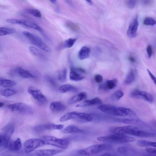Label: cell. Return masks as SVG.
<instances>
[{"label": "cell", "mask_w": 156, "mask_h": 156, "mask_svg": "<svg viewBox=\"0 0 156 156\" xmlns=\"http://www.w3.org/2000/svg\"><path fill=\"white\" fill-rule=\"evenodd\" d=\"M97 140L99 141L116 144H126L134 142L135 139L132 137L125 135L117 134L102 136L98 137Z\"/></svg>", "instance_id": "obj_1"}, {"label": "cell", "mask_w": 156, "mask_h": 156, "mask_svg": "<svg viewBox=\"0 0 156 156\" xmlns=\"http://www.w3.org/2000/svg\"><path fill=\"white\" fill-rule=\"evenodd\" d=\"M111 146L108 144H97L90 146L78 151V154L81 155L90 156L99 153L110 148Z\"/></svg>", "instance_id": "obj_2"}, {"label": "cell", "mask_w": 156, "mask_h": 156, "mask_svg": "<svg viewBox=\"0 0 156 156\" xmlns=\"http://www.w3.org/2000/svg\"><path fill=\"white\" fill-rule=\"evenodd\" d=\"M41 139L43 141L44 145H51L63 149L67 148L69 144V141L67 140L57 138L50 136H43Z\"/></svg>", "instance_id": "obj_3"}, {"label": "cell", "mask_w": 156, "mask_h": 156, "mask_svg": "<svg viewBox=\"0 0 156 156\" xmlns=\"http://www.w3.org/2000/svg\"><path fill=\"white\" fill-rule=\"evenodd\" d=\"M23 33L34 45L45 52L49 53L51 52V48L38 37L26 31H23Z\"/></svg>", "instance_id": "obj_4"}, {"label": "cell", "mask_w": 156, "mask_h": 156, "mask_svg": "<svg viewBox=\"0 0 156 156\" xmlns=\"http://www.w3.org/2000/svg\"><path fill=\"white\" fill-rule=\"evenodd\" d=\"M111 115L123 117L134 118L136 117V113L130 108L114 105L112 108Z\"/></svg>", "instance_id": "obj_5"}, {"label": "cell", "mask_w": 156, "mask_h": 156, "mask_svg": "<svg viewBox=\"0 0 156 156\" xmlns=\"http://www.w3.org/2000/svg\"><path fill=\"white\" fill-rule=\"evenodd\" d=\"M8 107L13 112H17L27 115H32L33 113V111L30 107L21 102L9 105Z\"/></svg>", "instance_id": "obj_6"}, {"label": "cell", "mask_w": 156, "mask_h": 156, "mask_svg": "<svg viewBox=\"0 0 156 156\" xmlns=\"http://www.w3.org/2000/svg\"><path fill=\"white\" fill-rule=\"evenodd\" d=\"M43 141L41 139L32 138L27 140L24 143L25 150L28 153L44 145Z\"/></svg>", "instance_id": "obj_7"}, {"label": "cell", "mask_w": 156, "mask_h": 156, "mask_svg": "<svg viewBox=\"0 0 156 156\" xmlns=\"http://www.w3.org/2000/svg\"><path fill=\"white\" fill-rule=\"evenodd\" d=\"M8 23L14 24H19L23 25L27 27L38 31L43 34V30L36 23L27 20L16 19H6Z\"/></svg>", "instance_id": "obj_8"}, {"label": "cell", "mask_w": 156, "mask_h": 156, "mask_svg": "<svg viewBox=\"0 0 156 156\" xmlns=\"http://www.w3.org/2000/svg\"><path fill=\"white\" fill-rule=\"evenodd\" d=\"M130 96L131 98L142 99L150 103H152L153 101V98L151 94L146 91L138 89L132 91Z\"/></svg>", "instance_id": "obj_9"}, {"label": "cell", "mask_w": 156, "mask_h": 156, "mask_svg": "<svg viewBox=\"0 0 156 156\" xmlns=\"http://www.w3.org/2000/svg\"><path fill=\"white\" fill-rule=\"evenodd\" d=\"M64 127L62 124H55L52 123H46L36 125L34 127L35 131L37 132L51 129L62 130Z\"/></svg>", "instance_id": "obj_10"}, {"label": "cell", "mask_w": 156, "mask_h": 156, "mask_svg": "<svg viewBox=\"0 0 156 156\" xmlns=\"http://www.w3.org/2000/svg\"><path fill=\"white\" fill-rule=\"evenodd\" d=\"M28 92L32 97L40 103H44L47 101V98L41 90L33 87H29Z\"/></svg>", "instance_id": "obj_11"}, {"label": "cell", "mask_w": 156, "mask_h": 156, "mask_svg": "<svg viewBox=\"0 0 156 156\" xmlns=\"http://www.w3.org/2000/svg\"><path fill=\"white\" fill-rule=\"evenodd\" d=\"M139 129L136 127L132 126H126L121 127H112L109 129V131L115 134L124 135L131 130Z\"/></svg>", "instance_id": "obj_12"}, {"label": "cell", "mask_w": 156, "mask_h": 156, "mask_svg": "<svg viewBox=\"0 0 156 156\" xmlns=\"http://www.w3.org/2000/svg\"><path fill=\"white\" fill-rule=\"evenodd\" d=\"M12 134V133L4 130L2 132L0 133V151L7 147Z\"/></svg>", "instance_id": "obj_13"}, {"label": "cell", "mask_w": 156, "mask_h": 156, "mask_svg": "<svg viewBox=\"0 0 156 156\" xmlns=\"http://www.w3.org/2000/svg\"><path fill=\"white\" fill-rule=\"evenodd\" d=\"M138 26V17L137 15L133 19L129 25L127 32V35L129 37L133 38L136 36Z\"/></svg>", "instance_id": "obj_14"}, {"label": "cell", "mask_w": 156, "mask_h": 156, "mask_svg": "<svg viewBox=\"0 0 156 156\" xmlns=\"http://www.w3.org/2000/svg\"><path fill=\"white\" fill-rule=\"evenodd\" d=\"M73 119H76L81 121L85 122H90L93 119L92 115L84 113L73 112Z\"/></svg>", "instance_id": "obj_15"}, {"label": "cell", "mask_w": 156, "mask_h": 156, "mask_svg": "<svg viewBox=\"0 0 156 156\" xmlns=\"http://www.w3.org/2000/svg\"><path fill=\"white\" fill-rule=\"evenodd\" d=\"M102 103L101 100L98 97H96L90 100H87L77 105L76 107H83L99 105Z\"/></svg>", "instance_id": "obj_16"}, {"label": "cell", "mask_w": 156, "mask_h": 156, "mask_svg": "<svg viewBox=\"0 0 156 156\" xmlns=\"http://www.w3.org/2000/svg\"><path fill=\"white\" fill-rule=\"evenodd\" d=\"M127 134L143 138H151L155 136L154 134L153 133L141 130L139 129L130 131Z\"/></svg>", "instance_id": "obj_17"}, {"label": "cell", "mask_w": 156, "mask_h": 156, "mask_svg": "<svg viewBox=\"0 0 156 156\" xmlns=\"http://www.w3.org/2000/svg\"><path fill=\"white\" fill-rule=\"evenodd\" d=\"M117 80L114 78L107 80L104 83L100 85L99 89L104 90H109L115 88L117 84Z\"/></svg>", "instance_id": "obj_18"}, {"label": "cell", "mask_w": 156, "mask_h": 156, "mask_svg": "<svg viewBox=\"0 0 156 156\" xmlns=\"http://www.w3.org/2000/svg\"><path fill=\"white\" fill-rule=\"evenodd\" d=\"M51 111L53 113H57L62 112L66 108L65 106L60 101H53L51 102L49 106Z\"/></svg>", "instance_id": "obj_19"}, {"label": "cell", "mask_w": 156, "mask_h": 156, "mask_svg": "<svg viewBox=\"0 0 156 156\" xmlns=\"http://www.w3.org/2000/svg\"><path fill=\"white\" fill-rule=\"evenodd\" d=\"M87 97L86 93L84 92H81L71 97L68 100L67 103L72 105L84 100Z\"/></svg>", "instance_id": "obj_20"}, {"label": "cell", "mask_w": 156, "mask_h": 156, "mask_svg": "<svg viewBox=\"0 0 156 156\" xmlns=\"http://www.w3.org/2000/svg\"><path fill=\"white\" fill-rule=\"evenodd\" d=\"M13 72L23 78H33L34 77L29 71L20 67H16L13 70Z\"/></svg>", "instance_id": "obj_21"}, {"label": "cell", "mask_w": 156, "mask_h": 156, "mask_svg": "<svg viewBox=\"0 0 156 156\" xmlns=\"http://www.w3.org/2000/svg\"><path fill=\"white\" fill-rule=\"evenodd\" d=\"M62 151L58 149H43L38 151L37 156H52L60 153Z\"/></svg>", "instance_id": "obj_22"}, {"label": "cell", "mask_w": 156, "mask_h": 156, "mask_svg": "<svg viewBox=\"0 0 156 156\" xmlns=\"http://www.w3.org/2000/svg\"><path fill=\"white\" fill-rule=\"evenodd\" d=\"M21 143L20 139L17 138L15 140L9 141L7 148L12 151H17L21 147Z\"/></svg>", "instance_id": "obj_23"}, {"label": "cell", "mask_w": 156, "mask_h": 156, "mask_svg": "<svg viewBox=\"0 0 156 156\" xmlns=\"http://www.w3.org/2000/svg\"><path fill=\"white\" fill-rule=\"evenodd\" d=\"M61 132L64 133H83L84 132V131L76 126L70 125L62 130Z\"/></svg>", "instance_id": "obj_24"}, {"label": "cell", "mask_w": 156, "mask_h": 156, "mask_svg": "<svg viewBox=\"0 0 156 156\" xmlns=\"http://www.w3.org/2000/svg\"><path fill=\"white\" fill-rule=\"evenodd\" d=\"M69 77L70 80L75 81H80L84 78V76L80 74L73 68L70 69Z\"/></svg>", "instance_id": "obj_25"}, {"label": "cell", "mask_w": 156, "mask_h": 156, "mask_svg": "<svg viewBox=\"0 0 156 156\" xmlns=\"http://www.w3.org/2000/svg\"><path fill=\"white\" fill-rule=\"evenodd\" d=\"M135 78L136 74L135 71L133 69H131L124 79L123 83L126 85L130 84L134 81Z\"/></svg>", "instance_id": "obj_26"}, {"label": "cell", "mask_w": 156, "mask_h": 156, "mask_svg": "<svg viewBox=\"0 0 156 156\" xmlns=\"http://www.w3.org/2000/svg\"><path fill=\"white\" fill-rule=\"evenodd\" d=\"M90 52V48L86 46L82 47L78 53V57L80 60H83L88 58Z\"/></svg>", "instance_id": "obj_27"}, {"label": "cell", "mask_w": 156, "mask_h": 156, "mask_svg": "<svg viewBox=\"0 0 156 156\" xmlns=\"http://www.w3.org/2000/svg\"><path fill=\"white\" fill-rule=\"evenodd\" d=\"M77 90L75 87L69 84H66L61 86L58 88L59 92L62 93L69 92H76Z\"/></svg>", "instance_id": "obj_28"}, {"label": "cell", "mask_w": 156, "mask_h": 156, "mask_svg": "<svg viewBox=\"0 0 156 156\" xmlns=\"http://www.w3.org/2000/svg\"><path fill=\"white\" fill-rule=\"evenodd\" d=\"M16 83L14 81L0 78V86L5 88L12 87L15 86Z\"/></svg>", "instance_id": "obj_29"}, {"label": "cell", "mask_w": 156, "mask_h": 156, "mask_svg": "<svg viewBox=\"0 0 156 156\" xmlns=\"http://www.w3.org/2000/svg\"><path fill=\"white\" fill-rule=\"evenodd\" d=\"M137 145L140 147H156V143L155 142H151L144 140H138L137 142Z\"/></svg>", "instance_id": "obj_30"}, {"label": "cell", "mask_w": 156, "mask_h": 156, "mask_svg": "<svg viewBox=\"0 0 156 156\" xmlns=\"http://www.w3.org/2000/svg\"><path fill=\"white\" fill-rule=\"evenodd\" d=\"M124 95V93L121 90H119L114 93L111 96L110 99L113 101L119 100Z\"/></svg>", "instance_id": "obj_31"}, {"label": "cell", "mask_w": 156, "mask_h": 156, "mask_svg": "<svg viewBox=\"0 0 156 156\" xmlns=\"http://www.w3.org/2000/svg\"><path fill=\"white\" fill-rule=\"evenodd\" d=\"M26 13L31 15L35 17L40 18L41 16V12L38 10L34 9H26L24 10Z\"/></svg>", "instance_id": "obj_32"}, {"label": "cell", "mask_w": 156, "mask_h": 156, "mask_svg": "<svg viewBox=\"0 0 156 156\" xmlns=\"http://www.w3.org/2000/svg\"><path fill=\"white\" fill-rule=\"evenodd\" d=\"M16 92L12 89L7 88L2 90L0 91V94L3 96L9 97L15 95Z\"/></svg>", "instance_id": "obj_33"}, {"label": "cell", "mask_w": 156, "mask_h": 156, "mask_svg": "<svg viewBox=\"0 0 156 156\" xmlns=\"http://www.w3.org/2000/svg\"><path fill=\"white\" fill-rule=\"evenodd\" d=\"M77 40V39L76 38H69L66 40L63 43V47L65 48H69L72 47Z\"/></svg>", "instance_id": "obj_34"}, {"label": "cell", "mask_w": 156, "mask_h": 156, "mask_svg": "<svg viewBox=\"0 0 156 156\" xmlns=\"http://www.w3.org/2000/svg\"><path fill=\"white\" fill-rule=\"evenodd\" d=\"M15 32L14 29L8 27H0V36L13 34Z\"/></svg>", "instance_id": "obj_35"}, {"label": "cell", "mask_w": 156, "mask_h": 156, "mask_svg": "<svg viewBox=\"0 0 156 156\" xmlns=\"http://www.w3.org/2000/svg\"><path fill=\"white\" fill-rule=\"evenodd\" d=\"M29 48L30 52L34 55L39 57L43 56L42 52L36 48L30 46L29 47Z\"/></svg>", "instance_id": "obj_36"}, {"label": "cell", "mask_w": 156, "mask_h": 156, "mask_svg": "<svg viewBox=\"0 0 156 156\" xmlns=\"http://www.w3.org/2000/svg\"><path fill=\"white\" fill-rule=\"evenodd\" d=\"M67 76V70L64 68L58 75V79L61 82H64L66 80Z\"/></svg>", "instance_id": "obj_37"}, {"label": "cell", "mask_w": 156, "mask_h": 156, "mask_svg": "<svg viewBox=\"0 0 156 156\" xmlns=\"http://www.w3.org/2000/svg\"><path fill=\"white\" fill-rule=\"evenodd\" d=\"M143 23L146 25L153 26L155 24L156 21L151 17H147L144 19Z\"/></svg>", "instance_id": "obj_38"}, {"label": "cell", "mask_w": 156, "mask_h": 156, "mask_svg": "<svg viewBox=\"0 0 156 156\" xmlns=\"http://www.w3.org/2000/svg\"><path fill=\"white\" fill-rule=\"evenodd\" d=\"M117 151L123 154H127L129 152V148L125 146H122L118 148Z\"/></svg>", "instance_id": "obj_39"}, {"label": "cell", "mask_w": 156, "mask_h": 156, "mask_svg": "<svg viewBox=\"0 0 156 156\" xmlns=\"http://www.w3.org/2000/svg\"><path fill=\"white\" fill-rule=\"evenodd\" d=\"M122 122L124 123L128 124H136L139 122V121L134 119H125L122 120Z\"/></svg>", "instance_id": "obj_40"}, {"label": "cell", "mask_w": 156, "mask_h": 156, "mask_svg": "<svg viewBox=\"0 0 156 156\" xmlns=\"http://www.w3.org/2000/svg\"><path fill=\"white\" fill-rule=\"evenodd\" d=\"M136 3V0H129L127 2V5L129 8L133 9L135 7Z\"/></svg>", "instance_id": "obj_41"}, {"label": "cell", "mask_w": 156, "mask_h": 156, "mask_svg": "<svg viewBox=\"0 0 156 156\" xmlns=\"http://www.w3.org/2000/svg\"><path fill=\"white\" fill-rule=\"evenodd\" d=\"M45 79L46 80L53 86H55L56 83L54 80L50 76H45Z\"/></svg>", "instance_id": "obj_42"}, {"label": "cell", "mask_w": 156, "mask_h": 156, "mask_svg": "<svg viewBox=\"0 0 156 156\" xmlns=\"http://www.w3.org/2000/svg\"><path fill=\"white\" fill-rule=\"evenodd\" d=\"M94 80L97 83H101L103 81V78L101 75L98 74L94 76Z\"/></svg>", "instance_id": "obj_43"}, {"label": "cell", "mask_w": 156, "mask_h": 156, "mask_svg": "<svg viewBox=\"0 0 156 156\" xmlns=\"http://www.w3.org/2000/svg\"><path fill=\"white\" fill-rule=\"evenodd\" d=\"M146 51L148 58H150L152 54V48L150 45L147 46L146 48Z\"/></svg>", "instance_id": "obj_44"}, {"label": "cell", "mask_w": 156, "mask_h": 156, "mask_svg": "<svg viewBox=\"0 0 156 156\" xmlns=\"http://www.w3.org/2000/svg\"><path fill=\"white\" fill-rule=\"evenodd\" d=\"M145 151L148 153L155 154H156V150L155 148L147 147L145 148Z\"/></svg>", "instance_id": "obj_45"}, {"label": "cell", "mask_w": 156, "mask_h": 156, "mask_svg": "<svg viewBox=\"0 0 156 156\" xmlns=\"http://www.w3.org/2000/svg\"><path fill=\"white\" fill-rule=\"evenodd\" d=\"M147 72L151 80L153 81L154 83L156 84V79L154 76L152 74L151 71L148 69H147Z\"/></svg>", "instance_id": "obj_46"}, {"label": "cell", "mask_w": 156, "mask_h": 156, "mask_svg": "<svg viewBox=\"0 0 156 156\" xmlns=\"http://www.w3.org/2000/svg\"><path fill=\"white\" fill-rule=\"evenodd\" d=\"M66 3L68 4L69 5L72 7H73V3L70 0H66L65 1Z\"/></svg>", "instance_id": "obj_47"}, {"label": "cell", "mask_w": 156, "mask_h": 156, "mask_svg": "<svg viewBox=\"0 0 156 156\" xmlns=\"http://www.w3.org/2000/svg\"><path fill=\"white\" fill-rule=\"evenodd\" d=\"M98 156H112L110 154L108 153H105Z\"/></svg>", "instance_id": "obj_48"}, {"label": "cell", "mask_w": 156, "mask_h": 156, "mask_svg": "<svg viewBox=\"0 0 156 156\" xmlns=\"http://www.w3.org/2000/svg\"><path fill=\"white\" fill-rule=\"evenodd\" d=\"M129 59L130 61L131 62H134L135 61V59L132 57H130Z\"/></svg>", "instance_id": "obj_49"}, {"label": "cell", "mask_w": 156, "mask_h": 156, "mask_svg": "<svg viewBox=\"0 0 156 156\" xmlns=\"http://www.w3.org/2000/svg\"><path fill=\"white\" fill-rule=\"evenodd\" d=\"M86 2L89 5H92V2L91 0H87Z\"/></svg>", "instance_id": "obj_50"}, {"label": "cell", "mask_w": 156, "mask_h": 156, "mask_svg": "<svg viewBox=\"0 0 156 156\" xmlns=\"http://www.w3.org/2000/svg\"><path fill=\"white\" fill-rule=\"evenodd\" d=\"M4 105V103L0 101V108H2Z\"/></svg>", "instance_id": "obj_51"}, {"label": "cell", "mask_w": 156, "mask_h": 156, "mask_svg": "<svg viewBox=\"0 0 156 156\" xmlns=\"http://www.w3.org/2000/svg\"><path fill=\"white\" fill-rule=\"evenodd\" d=\"M50 1L52 3L55 4L56 3L57 1L55 0H50Z\"/></svg>", "instance_id": "obj_52"}]
</instances>
